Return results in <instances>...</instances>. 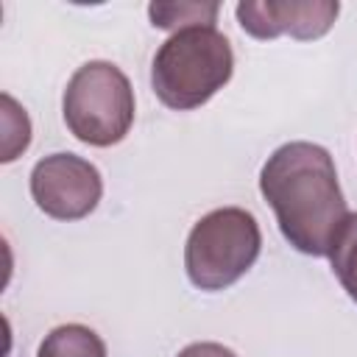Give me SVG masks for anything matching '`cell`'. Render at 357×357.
Here are the masks:
<instances>
[{"label":"cell","mask_w":357,"mask_h":357,"mask_svg":"<svg viewBox=\"0 0 357 357\" xmlns=\"http://www.w3.org/2000/svg\"><path fill=\"white\" fill-rule=\"evenodd\" d=\"M259 192L296 251L329 257L349 209L335 159L324 145L304 139L279 145L259 170Z\"/></svg>","instance_id":"obj_1"},{"label":"cell","mask_w":357,"mask_h":357,"mask_svg":"<svg viewBox=\"0 0 357 357\" xmlns=\"http://www.w3.org/2000/svg\"><path fill=\"white\" fill-rule=\"evenodd\" d=\"M234 73L229 39L209 25L184 28L167 36L151 64V86L156 98L176 112L204 106Z\"/></svg>","instance_id":"obj_2"},{"label":"cell","mask_w":357,"mask_h":357,"mask_svg":"<svg viewBox=\"0 0 357 357\" xmlns=\"http://www.w3.org/2000/svg\"><path fill=\"white\" fill-rule=\"evenodd\" d=\"M259 251L262 231L257 218L243 206H220L190 229L184 271L198 290H226L248 273Z\"/></svg>","instance_id":"obj_3"},{"label":"cell","mask_w":357,"mask_h":357,"mask_svg":"<svg viewBox=\"0 0 357 357\" xmlns=\"http://www.w3.org/2000/svg\"><path fill=\"white\" fill-rule=\"evenodd\" d=\"M61 114L75 139L95 148L117 145L134 123V89L128 75L103 59L81 64L67 81Z\"/></svg>","instance_id":"obj_4"},{"label":"cell","mask_w":357,"mask_h":357,"mask_svg":"<svg viewBox=\"0 0 357 357\" xmlns=\"http://www.w3.org/2000/svg\"><path fill=\"white\" fill-rule=\"evenodd\" d=\"M103 195L100 170L78 153H50L31 170V198L53 220L86 218Z\"/></svg>","instance_id":"obj_5"},{"label":"cell","mask_w":357,"mask_h":357,"mask_svg":"<svg viewBox=\"0 0 357 357\" xmlns=\"http://www.w3.org/2000/svg\"><path fill=\"white\" fill-rule=\"evenodd\" d=\"M237 22L254 39L293 36L301 42L324 36L337 20V0H243L237 3Z\"/></svg>","instance_id":"obj_6"},{"label":"cell","mask_w":357,"mask_h":357,"mask_svg":"<svg viewBox=\"0 0 357 357\" xmlns=\"http://www.w3.org/2000/svg\"><path fill=\"white\" fill-rule=\"evenodd\" d=\"M36 357H106V343L84 324H61L45 335Z\"/></svg>","instance_id":"obj_7"},{"label":"cell","mask_w":357,"mask_h":357,"mask_svg":"<svg viewBox=\"0 0 357 357\" xmlns=\"http://www.w3.org/2000/svg\"><path fill=\"white\" fill-rule=\"evenodd\" d=\"M220 6L215 0L209 3H195V0H178V3H151L148 6V17L153 28L162 31H184V28H198V25H209L215 28Z\"/></svg>","instance_id":"obj_8"},{"label":"cell","mask_w":357,"mask_h":357,"mask_svg":"<svg viewBox=\"0 0 357 357\" xmlns=\"http://www.w3.org/2000/svg\"><path fill=\"white\" fill-rule=\"evenodd\" d=\"M329 262H332V271H335L340 287L357 304V212H349V218L343 220V226L332 243Z\"/></svg>","instance_id":"obj_9"},{"label":"cell","mask_w":357,"mask_h":357,"mask_svg":"<svg viewBox=\"0 0 357 357\" xmlns=\"http://www.w3.org/2000/svg\"><path fill=\"white\" fill-rule=\"evenodd\" d=\"M31 142V120L25 109L11 98L3 95V162H14Z\"/></svg>","instance_id":"obj_10"},{"label":"cell","mask_w":357,"mask_h":357,"mask_svg":"<svg viewBox=\"0 0 357 357\" xmlns=\"http://www.w3.org/2000/svg\"><path fill=\"white\" fill-rule=\"evenodd\" d=\"M176 357H237L229 346L223 343H212V340H201V343H190L184 346Z\"/></svg>","instance_id":"obj_11"}]
</instances>
